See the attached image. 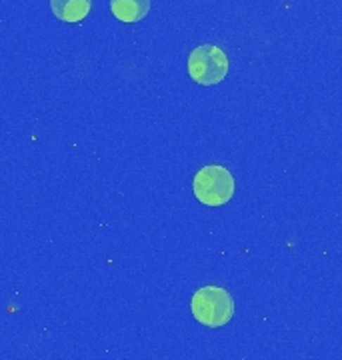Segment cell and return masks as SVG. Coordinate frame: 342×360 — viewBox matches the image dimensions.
Returning <instances> with one entry per match:
<instances>
[{
  "instance_id": "1",
  "label": "cell",
  "mask_w": 342,
  "mask_h": 360,
  "mask_svg": "<svg viewBox=\"0 0 342 360\" xmlns=\"http://www.w3.org/2000/svg\"><path fill=\"white\" fill-rule=\"evenodd\" d=\"M192 316L208 328H220L234 316V298L227 288L220 286H203L190 300Z\"/></svg>"
},
{
  "instance_id": "2",
  "label": "cell",
  "mask_w": 342,
  "mask_h": 360,
  "mask_svg": "<svg viewBox=\"0 0 342 360\" xmlns=\"http://www.w3.org/2000/svg\"><path fill=\"white\" fill-rule=\"evenodd\" d=\"M236 182L232 172L222 165H206L196 174L192 182V193L204 206H222L234 196Z\"/></svg>"
},
{
  "instance_id": "3",
  "label": "cell",
  "mask_w": 342,
  "mask_h": 360,
  "mask_svg": "<svg viewBox=\"0 0 342 360\" xmlns=\"http://www.w3.org/2000/svg\"><path fill=\"white\" fill-rule=\"evenodd\" d=\"M189 75L203 86L222 82L228 75V58L216 44H201L189 56Z\"/></svg>"
},
{
  "instance_id": "4",
  "label": "cell",
  "mask_w": 342,
  "mask_h": 360,
  "mask_svg": "<svg viewBox=\"0 0 342 360\" xmlns=\"http://www.w3.org/2000/svg\"><path fill=\"white\" fill-rule=\"evenodd\" d=\"M51 8L63 22H80L92 11V0H51Z\"/></svg>"
},
{
  "instance_id": "5",
  "label": "cell",
  "mask_w": 342,
  "mask_h": 360,
  "mask_svg": "<svg viewBox=\"0 0 342 360\" xmlns=\"http://www.w3.org/2000/svg\"><path fill=\"white\" fill-rule=\"evenodd\" d=\"M110 11L120 22H139L151 13V0H110Z\"/></svg>"
}]
</instances>
